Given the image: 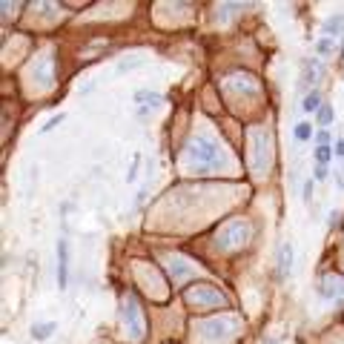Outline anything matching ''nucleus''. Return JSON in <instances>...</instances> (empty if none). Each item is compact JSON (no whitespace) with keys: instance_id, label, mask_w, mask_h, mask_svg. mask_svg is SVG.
Segmentation results:
<instances>
[{"instance_id":"nucleus-7","label":"nucleus","mask_w":344,"mask_h":344,"mask_svg":"<svg viewBox=\"0 0 344 344\" xmlns=\"http://www.w3.org/2000/svg\"><path fill=\"white\" fill-rule=\"evenodd\" d=\"M324 103H321V92L318 89H310V92L304 95V103H301V109L304 112H318Z\"/></svg>"},{"instance_id":"nucleus-13","label":"nucleus","mask_w":344,"mask_h":344,"mask_svg":"<svg viewBox=\"0 0 344 344\" xmlns=\"http://www.w3.org/2000/svg\"><path fill=\"white\" fill-rule=\"evenodd\" d=\"M135 98H138V100H155V103L161 100V95H158V92H147V89H144V92H138Z\"/></svg>"},{"instance_id":"nucleus-1","label":"nucleus","mask_w":344,"mask_h":344,"mask_svg":"<svg viewBox=\"0 0 344 344\" xmlns=\"http://www.w3.org/2000/svg\"><path fill=\"white\" fill-rule=\"evenodd\" d=\"M187 155L198 169H213V166H218V161H221V149L213 141H207V138H192L187 147Z\"/></svg>"},{"instance_id":"nucleus-15","label":"nucleus","mask_w":344,"mask_h":344,"mask_svg":"<svg viewBox=\"0 0 344 344\" xmlns=\"http://www.w3.org/2000/svg\"><path fill=\"white\" fill-rule=\"evenodd\" d=\"M61 121H63V115H58V118H52V121H46V126H43L40 132H49V129H55V126L61 124Z\"/></svg>"},{"instance_id":"nucleus-12","label":"nucleus","mask_w":344,"mask_h":344,"mask_svg":"<svg viewBox=\"0 0 344 344\" xmlns=\"http://www.w3.org/2000/svg\"><path fill=\"white\" fill-rule=\"evenodd\" d=\"M318 52H321V55H330V52H333V40H330V37L318 40Z\"/></svg>"},{"instance_id":"nucleus-11","label":"nucleus","mask_w":344,"mask_h":344,"mask_svg":"<svg viewBox=\"0 0 344 344\" xmlns=\"http://www.w3.org/2000/svg\"><path fill=\"white\" fill-rule=\"evenodd\" d=\"M330 158H333V149H330V147H318V149H315V161H318V166H327Z\"/></svg>"},{"instance_id":"nucleus-4","label":"nucleus","mask_w":344,"mask_h":344,"mask_svg":"<svg viewBox=\"0 0 344 344\" xmlns=\"http://www.w3.org/2000/svg\"><path fill=\"white\" fill-rule=\"evenodd\" d=\"M321 295L327 298H342L344 295V276H327L321 281Z\"/></svg>"},{"instance_id":"nucleus-5","label":"nucleus","mask_w":344,"mask_h":344,"mask_svg":"<svg viewBox=\"0 0 344 344\" xmlns=\"http://www.w3.org/2000/svg\"><path fill=\"white\" fill-rule=\"evenodd\" d=\"M293 273V241H284L278 250V276L287 278Z\"/></svg>"},{"instance_id":"nucleus-17","label":"nucleus","mask_w":344,"mask_h":344,"mask_svg":"<svg viewBox=\"0 0 344 344\" xmlns=\"http://www.w3.org/2000/svg\"><path fill=\"white\" fill-rule=\"evenodd\" d=\"M310 195H313V181L304 184V201H310Z\"/></svg>"},{"instance_id":"nucleus-6","label":"nucleus","mask_w":344,"mask_h":344,"mask_svg":"<svg viewBox=\"0 0 344 344\" xmlns=\"http://www.w3.org/2000/svg\"><path fill=\"white\" fill-rule=\"evenodd\" d=\"M58 330V324L55 321H43V324H32V339H37V342H46L52 333Z\"/></svg>"},{"instance_id":"nucleus-3","label":"nucleus","mask_w":344,"mask_h":344,"mask_svg":"<svg viewBox=\"0 0 344 344\" xmlns=\"http://www.w3.org/2000/svg\"><path fill=\"white\" fill-rule=\"evenodd\" d=\"M69 284V241L61 238L58 241V287L66 290Z\"/></svg>"},{"instance_id":"nucleus-8","label":"nucleus","mask_w":344,"mask_h":344,"mask_svg":"<svg viewBox=\"0 0 344 344\" xmlns=\"http://www.w3.org/2000/svg\"><path fill=\"white\" fill-rule=\"evenodd\" d=\"M333 118H336V112H333V106H327V103H324V106H321V109L315 112V121H318L321 126L333 124Z\"/></svg>"},{"instance_id":"nucleus-9","label":"nucleus","mask_w":344,"mask_h":344,"mask_svg":"<svg viewBox=\"0 0 344 344\" xmlns=\"http://www.w3.org/2000/svg\"><path fill=\"white\" fill-rule=\"evenodd\" d=\"M344 29V17H330V20H324V32L327 34H342Z\"/></svg>"},{"instance_id":"nucleus-10","label":"nucleus","mask_w":344,"mask_h":344,"mask_svg":"<svg viewBox=\"0 0 344 344\" xmlns=\"http://www.w3.org/2000/svg\"><path fill=\"white\" fill-rule=\"evenodd\" d=\"M313 138V126L310 124H295V141H310Z\"/></svg>"},{"instance_id":"nucleus-14","label":"nucleus","mask_w":344,"mask_h":344,"mask_svg":"<svg viewBox=\"0 0 344 344\" xmlns=\"http://www.w3.org/2000/svg\"><path fill=\"white\" fill-rule=\"evenodd\" d=\"M315 141H318V147H327V144H330V132H327V129H321V132L315 135Z\"/></svg>"},{"instance_id":"nucleus-16","label":"nucleus","mask_w":344,"mask_h":344,"mask_svg":"<svg viewBox=\"0 0 344 344\" xmlns=\"http://www.w3.org/2000/svg\"><path fill=\"white\" fill-rule=\"evenodd\" d=\"M313 175H315V181H324V178H327V166H315Z\"/></svg>"},{"instance_id":"nucleus-19","label":"nucleus","mask_w":344,"mask_h":344,"mask_svg":"<svg viewBox=\"0 0 344 344\" xmlns=\"http://www.w3.org/2000/svg\"><path fill=\"white\" fill-rule=\"evenodd\" d=\"M264 344H278V342H264Z\"/></svg>"},{"instance_id":"nucleus-2","label":"nucleus","mask_w":344,"mask_h":344,"mask_svg":"<svg viewBox=\"0 0 344 344\" xmlns=\"http://www.w3.org/2000/svg\"><path fill=\"white\" fill-rule=\"evenodd\" d=\"M126 324H129V333H132V339L135 342H141V336H144V315H141V304H138V298H135V293H129L126 295Z\"/></svg>"},{"instance_id":"nucleus-18","label":"nucleus","mask_w":344,"mask_h":344,"mask_svg":"<svg viewBox=\"0 0 344 344\" xmlns=\"http://www.w3.org/2000/svg\"><path fill=\"white\" fill-rule=\"evenodd\" d=\"M336 155L344 158V138H342V141H336Z\"/></svg>"}]
</instances>
